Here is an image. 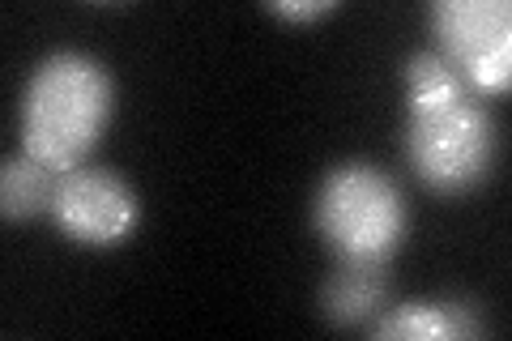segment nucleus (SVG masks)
Returning <instances> with one entry per match:
<instances>
[{
  "mask_svg": "<svg viewBox=\"0 0 512 341\" xmlns=\"http://www.w3.org/2000/svg\"><path fill=\"white\" fill-rule=\"evenodd\" d=\"M312 226L342 265H389L406 239V201L376 162H338L312 197Z\"/></svg>",
  "mask_w": 512,
  "mask_h": 341,
  "instance_id": "obj_3",
  "label": "nucleus"
},
{
  "mask_svg": "<svg viewBox=\"0 0 512 341\" xmlns=\"http://www.w3.org/2000/svg\"><path fill=\"white\" fill-rule=\"evenodd\" d=\"M406 86V158L414 175L444 197L470 192L495 162V124L478 94L457 77L436 47L414 52L402 69Z\"/></svg>",
  "mask_w": 512,
  "mask_h": 341,
  "instance_id": "obj_1",
  "label": "nucleus"
},
{
  "mask_svg": "<svg viewBox=\"0 0 512 341\" xmlns=\"http://www.w3.org/2000/svg\"><path fill=\"white\" fill-rule=\"evenodd\" d=\"M278 13L282 22H316V18H329L333 9V0H278V5H269Z\"/></svg>",
  "mask_w": 512,
  "mask_h": 341,
  "instance_id": "obj_9",
  "label": "nucleus"
},
{
  "mask_svg": "<svg viewBox=\"0 0 512 341\" xmlns=\"http://www.w3.org/2000/svg\"><path fill=\"white\" fill-rule=\"evenodd\" d=\"M116 111V81L90 52L43 56L22 94V154L52 171H73L103 141Z\"/></svg>",
  "mask_w": 512,
  "mask_h": 341,
  "instance_id": "obj_2",
  "label": "nucleus"
},
{
  "mask_svg": "<svg viewBox=\"0 0 512 341\" xmlns=\"http://www.w3.org/2000/svg\"><path fill=\"white\" fill-rule=\"evenodd\" d=\"M376 337H410V341H453L478 337L483 320L478 307L466 299H406L397 307H384L372 320Z\"/></svg>",
  "mask_w": 512,
  "mask_h": 341,
  "instance_id": "obj_6",
  "label": "nucleus"
},
{
  "mask_svg": "<svg viewBox=\"0 0 512 341\" xmlns=\"http://www.w3.org/2000/svg\"><path fill=\"white\" fill-rule=\"evenodd\" d=\"M47 218L77 248H120L141 226V201L116 171L82 162L73 171H60Z\"/></svg>",
  "mask_w": 512,
  "mask_h": 341,
  "instance_id": "obj_5",
  "label": "nucleus"
},
{
  "mask_svg": "<svg viewBox=\"0 0 512 341\" xmlns=\"http://www.w3.org/2000/svg\"><path fill=\"white\" fill-rule=\"evenodd\" d=\"M56 180L60 171L43 167L30 154H13L0 167V214L5 222H30V218H47L56 197Z\"/></svg>",
  "mask_w": 512,
  "mask_h": 341,
  "instance_id": "obj_8",
  "label": "nucleus"
},
{
  "mask_svg": "<svg viewBox=\"0 0 512 341\" xmlns=\"http://www.w3.org/2000/svg\"><path fill=\"white\" fill-rule=\"evenodd\" d=\"M436 52L474 94H504L512 77V5L508 0H436L427 9Z\"/></svg>",
  "mask_w": 512,
  "mask_h": 341,
  "instance_id": "obj_4",
  "label": "nucleus"
},
{
  "mask_svg": "<svg viewBox=\"0 0 512 341\" xmlns=\"http://www.w3.org/2000/svg\"><path fill=\"white\" fill-rule=\"evenodd\" d=\"M384 269L380 265H342L329 273L325 290H320V312L342 329L367 324L372 316L384 312Z\"/></svg>",
  "mask_w": 512,
  "mask_h": 341,
  "instance_id": "obj_7",
  "label": "nucleus"
}]
</instances>
